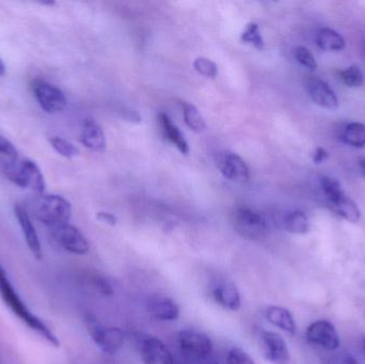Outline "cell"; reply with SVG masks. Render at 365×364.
Instances as JSON below:
<instances>
[{
    "label": "cell",
    "mask_w": 365,
    "mask_h": 364,
    "mask_svg": "<svg viewBox=\"0 0 365 364\" xmlns=\"http://www.w3.org/2000/svg\"><path fill=\"white\" fill-rule=\"evenodd\" d=\"M0 154L6 156L10 160H17V150L16 147H14L12 142L6 137L0 135Z\"/></svg>",
    "instance_id": "33"
},
{
    "label": "cell",
    "mask_w": 365,
    "mask_h": 364,
    "mask_svg": "<svg viewBox=\"0 0 365 364\" xmlns=\"http://www.w3.org/2000/svg\"><path fill=\"white\" fill-rule=\"evenodd\" d=\"M200 363H201V364H220L216 359L212 358V355L205 357V358L200 359Z\"/></svg>",
    "instance_id": "36"
},
{
    "label": "cell",
    "mask_w": 365,
    "mask_h": 364,
    "mask_svg": "<svg viewBox=\"0 0 365 364\" xmlns=\"http://www.w3.org/2000/svg\"><path fill=\"white\" fill-rule=\"evenodd\" d=\"M180 104L182 106V115H184V121L186 125L195 132H202L205 130V121H204V118L202 117L197 107L193 106L191 103L186 102V100H180Z\"/></svg>",
    "instance_id": "23"
},
{
    "label": "cell",
    "mask_w": 365,
    "mask_h": 364,
    "mask_svg": "<svg viewBox=\"0 0 365 364\" xmlns=\"http://www.w3.org/2000/svg\"><path fill=\"white\" fill-rule=\"evenodd\" d=\"M158 123H160L163 136H164L169 142L173 143L182 154L188 155V143H187L186 139L182 136L181 130L178 128L175 124L173 123L170 118L165 115V113H160V115H158Z\"/></svg>",
    "instance_id": "18"
},
{
    "label": "cell",
    "mask_w": 365,
    "mask_h": 364,
    "mask_svg": "<svg viewBox=\"0 0 365 364\" xmlns=\"http://www.w3.org/2000/svg\"><path fill=\"white\" fill-rule=\"evenodd\" d=\"M339 76H340L341 80L349 88L361 87L362 83H364L362 71L360 70L359 66H355V64L341 71L339 73Z\"/></svg>",
    "instance_id": "28"
},
{
    "label": "cell",
    "mask_w": 365,
    "mask_h": 364,
    "mask_svg": "<svg viewBox=\"0 0 365 364\" xmlns=\"http://www.w3.org/2000/svg\"><path fill=\"white\" fill-rule=\"evenodd\" d=\"M86 326L96 345L105 354H117L124 345V335L117 327H105L93 316H87Z\"/></svg>",
    "instance_id": "4"
},
{
    "label": "cell",
    "mask_w": 365,
    "mask_h": 364,
    "mask_svg": "<svg viewBox=\"0 0 365 364\" xmlns=\"http://www.w3.org/2000/svg\"><path fill=\"white\" fill-rule=\"evenodd\" d=\"M49 142L57 153L68 160L76 157L79 154V150L72 142L61 137H51Z\"/></svg>",
    "instance_id": "27"
},
{
    "label": "cell",
    "mask_w": 365,
    "mask_h": 364,
    "mask_svg": "<svg viewBox=\"0 0 365 364\" xmlns=\"http://www.w3.org/2000/svg\"><path fill=\"white\" fill-rule=\"evenodd\" d=\"M233 227L236 232L244 239L257 241L268 232L265 218L249 207H238L233 213Z\"/></svg>",
    "instance_id": "5"
},
{
    "label": "cell",
    "mask_w": 365,
    "mask_h": 364,
    "mask_svg": "<svg viewBox=\"0 0 365 364\" xmlns=\"http://www.w3.org/2000/svg\"><path fill=\"white\" fill-rule=\"evenodd\" d=\"M328 157H329V153H328L327 150L322 147H317L312 154L313 162L317 165L323 164L324 162L328 160Z\"/></svg>",
    "instance_id": "34"
},
{
    "label": "cell",
    "mask_w": 365,
    "mask_h": 364,
    "mask_svg": "<svg viewBox=\"0 0 365 364\" xmlns=\"http://www.w3.org/2000/svg\"><path fill=\"white\" fill-rule=\"evenodd\" d=\"M227 364H255L253 359L245 350L233 348L227 356Z\"/></svg>",
    "instance_id": "31"
},
{
    "label": "cell",
    "mask_w": 365,
    "mask_h": 364,
    "mask_svg": "<svg viewBox=\"0 0 365 364\" xmlns=\"http://www.w3.org/2000/svg\"><path fill=\"white\" fill-rule=\"evenodd\" d=\"M139 350L145 364H175L167 346L152 336H147L141 340Z\"/></svg>",
    "instance_id": "13"
},
{
    "label": "cell",
    "mask_w": 365,
    "mask_h": 364,
    "mask_svg": "<svg viewBox=\"0 0 365 364\" xmlns=\"http://www.w3.org/2000/svg\"><path fill=\"white\" fill-rule=\"evenodd\" d=\"M329 207L336 215L340 216L347 222H353V224L359 222L360 218H361V212H360L359 207L346 194L334 204L329 205Z\"/></svg>",
    "instance_id": "22"
},
{
    "label": "cell",
    "mask_w": 365,
    "mask_h": 364,
    "mask_svg": "<svg viewBox=\"0 0 365 364\" xmlns=\"http://www.w3.org/2000/svg\"><path fill=\"white\" fill-rule=\"evenodd\" d=\"M14 212L28 248H29L32 254L36 256V260H41L42 259V247H41L38 233H36V228H34L31 218H30V214L28 213L27 209L21 204L15 205Z\"/></svg>",
    "instance_id": "14"
},
{
    "label": "cell",
    "mask_w": 365,
    "mask_h": 364,
    "mask_svg": "<svg viewBox=\"0 0 365 364\" xmlns=\"http://www.w3.org/2000/svg\"><path fill=\"white\" fill-rule=\"evenodd\" d=\"M4 175L9 181L23 189H30L34 194H43L45 180L36 162L30 160H10L4 166Z\"/></svg>",
    "instance_id": "3"
},
{
    "label": "cell",
    "mask_w": 365,
    "mask_h": 364,
    "mask_svg": "<svg viewBox=\"0 0 365 364\" xmlns=\"http://www.w3.org/2000/svg\"><path fill=\"white\" fill-rule=\"evenodd\" d=\"M321 184L322 189H323L324 194L327 199L328 204H334L336 201L340 200L343 196H345L342 186H341L338 180L334 179V177H325L322 179Z\"/></svg>",
    "instance_id": "25"
},
{
    "label": "cell",
    "mask_w": 365,
    "mask_h": 364,
    "mask_svg": "<svg viewBox=\"0 0 365 364\" xmlns=\"http://www.w3.org/2000/svg\"><path fill=\"white\" fill-rule=\"evenodd\" d=\"M178 341L182 352L195 357L199 360L212 355V340L204 333L195 331H182L179 333Z\"/></svg>",
    "instance_id": "11"
},
{
    "label": "cell",
    "mask_w": 365,
    "mask_h": 364,
    "mask_svg": "<svg viewBox=\"0 0 365 364\" xmlns=\"http://www.w3.org/2000/svg\"><path fill=\"white\" fill-rule=\"evenodd\" d=\"M266 318L274 327H278L281 331H285L289 335H295V320H294L291 312L285 308L272 306L266 310Z\"/></svg>",
    "instance_id": "19"
},
{
    "label": "cell",
    "mask_w": 365,
    "mask_h": 364,
    "mask_svg": "<svg viewBox=\"0 0 365 364\" xmlns=\"http://www.w3.org/2000/svg\"><path fill=\"white\" fill-rule=\"evenodd\" d=\"M240 38H242V42L253 45L259 51H262L265 46L261 30H259V25L257 23H249L242 31Z\"/></svg>",
    "instance_id": "26"
},
{
    "label": "cell",
    "mask_w": 365,
    "mask_h": 364,
    "mask_svg": "<svg viewBox=\"0 0 365 364\" xmlns=\"http://www.w3.org/2000/svg\"><path fill=\"white\" fill-rule=\"evenodd\" d=\"M6 74V66H4V61L0 59V76H4Z\"/></svg>",
    "instance_id": "38"
},
{
    "label": "cell",
    "mask_w": 365,
    "mask_h": 364,
    "mask_svg": "<svg viewBox=\"0 0 365 364\" xmlns=\"http://www.w3.org/2000/svg\"><path fill=\"white\" fill-rule=\"evenodd\" d=\"M32 91L41 108L47 113H61L66 107V98L63 92L42 79H36L32 83Z\"/></svg>",
    "instance_id": "7"
},
{
    "label": "cell",
    "mask_w": 365,
    "mask_h": 364,
    "mask_svg": "<svg viewBox=\"0 0 365 364\" xmlns=\"http://www.w3.org/2000/svg\"><path fill=\"white\" fill-rule=\"evenodd\" d=\"M294 57H295L296 61L304 66L307 70L310 72H314L317 68V62L315 60L314 56L312 55L310 51L306 47L298 46L294 49Z\"/></svg>",
    "instance_id": "29"
},
{
    "label": "cell",
    "mask_w": 365,
    "mask_h": 364,
    "mask_svg": "<svg viewBox=\"0 0 365 364\" xmlns=\"http://www.w3.org/2000/svg\"><path fill=\"white\" fill-rule=\"evenodd\" d=\"M100 222H104V224H109V226H115L117 224V218L115 215L111 213H107V212H100L96 215Z\"/></svg>",
    "instance_id": "35"
},
{
    "label": "cell",
    "mask_w": 365,
    "mask_h": 364,
    "mask_svg": "<svg viewBox=\"0 0 365 364\" xmlns=\"http://www.w3.org/2000/svg\"><path fill=\"white\" fill-rule=\"evenodd\" d=\"M359 168L361 170L362 175L365 177V158H361L359 160Z\"/></svg>",
    "instance_id": "37"
},
{
    "label": "cell",
    "mask_w": 365,
    "mask_h": 364,
    "mask_svg": "<svg viewBox=\"0 0 365 364\" xmlns=\"http://www.w3.org/2000/svg\"><path fill=\"white\" fill-rule=\"evenodd\" d=\"M51 236L61 249L70 254L83 256L89 252L90 246L85 235L68 222L51 228Z\"/></svg>",
    "instance_id": "6"
},
{
    "label": "cell",
    "mask_w": 365,
    "mask_h": 364,
    "mask_svg": "<svg viewBox=\"0 0 365 364\" xmlns=\"http://www.w3.org/2000/svg\"><path fill=\"white\" fill-rule=\"evenodd\" d=\"M259 344L266 360L272 364L289 363L291 356H289L287 342L278 333L263 331L259 335Z\"/></svg>",
    "instance_id": "9"
},
{
    "label": "cell",
    "mask_w": 365,
    "mask_h": 364,
    "mask_svg": "<svg viewBox=\"0 0 365 364\" xmlns=\"http://www.w3.org/2000/svg\"><path fill=\"white\" fill-rule=\"evenodd\" d=\"M307 340L328 350H338L340 346L338 333L328 321H317L311 324L307 331Z\"/></svg>",
    "instance_id": "12"
},
{
    "label": "cell",
    "mask_w": 365,
    "mask_h": 364,
    "mask_svg": "<svg viewBox=\"0 0 365 364\" xmlns=\"http://www.w3.org/2000/svg\"><path fill=\"white\" fill-rule=\"evenodd\" d=\"M30 212L38 222L53 228L68 224L72 216V207L63 197L57 194H40L30 203Z\"/></svg>",
    "instance_id": "2"
},
{
    "label": "cell",
    "mask_w": 365,
    "mask_h": 364,
    "mask_svg": "<svg viewBox=\"0 0 365 364\" xmlns=\"http://www.w3.org/2000/svg\"><path fill=\"white\" fill-rule=\"evenodd\" d=\"M193 68L197 73L208 78H215L218 75L217 64L205 57H197L193 61Z\"/></svg>",
    "instance_id": "30"
},
{
    "label": "cell",
    "mask_w": 365,
    "mask_h": 364,
    "mask_svg": "<svg viewBox=\"0 0 365 364\" xmlns=\"http://www.w3.org/2000/svg\"><path fill=\"white\" fill-rule=\"evenodd\" d=\"M304 88L313 103L329 110H336L340 106L334 90L319 77L310 76L304 80Z\"/></svg>",
    "instance_id": "10"
},
{
    "label": "cell",
    "mask_w": 365,
    "mask_h": 364,
    "mask_svg": "<svg viewBox=\"0 0 365 364\" xmlns=\"http://www.w3.org/2000/svg\"><path fill=\"white\" fill-rule=\"evenodd\" d=\"M148 309L155 320L162 322H175L180 316L178 303L165 295H155L151 297L148 303Z\"/></svg>",
    "instance_id": "15"
},
{
    "label": "cell",
    "mask_w": 365,
    "mask_h": 364,
    "mask_svg": "<svg viewBox=\"0 0 365 364\" xmlns=\"http://www.w3.org/2000/svg\"><path fill=\"white\" fill-rule=\"evenodd\" d=\"M0 297L13 314L16 316L21 322L25 323L31 331H36L51 345L59 348L60 341L55 333L45 325L42 320L32 314L27 306L21 301L9 280L8 274L4 271L1 263H0Z\"/></svg>",
    "instance_id": "1"
},
{
    "label": "cell",
    "mask_w": 365,
    "mask_h": 364,
    "mask_svg": "<svg viewBox=\"0 0 365 364\" xmlns=\"http://www.w3.org/2000/svg\"><path fill=\"white\" fill-rule=\"evenodd\" d=\"M210 296L217 305L221 306L230 311H237L242 306V299L235 284L222 281L215 284Z\"/></svg>",
    "instance_id": "16"
},
{
    "label": "cell",
    "mask_w": 365,
    "mask_h": 364,
    "mask_svg": "<svg viewBox=\"0 0 365 364\" xmlns=\"http://www.w3.org/2000/svg\"><path fill=\"white\" fill-rule=\"evenodd\" d=\"M0 364H2V363H1V360H0Z\"/></svg>",
    "instance_id": "40"
},
{
    "label": "cell",
    "mask_w": 365,
    "mask_h": 364,
    "mask_svg": "<svg viewBox=\"0 0 365 364\" xmlns=\"http://www.w3.org/2000/svg\"><path fill=\"white\" fill-rule=\"evenodd\" d=\"M339 137L341 140L351 147L364 149L365 147V124L359 123V122L344 124L341 128Z\"/></svg>",
    "instance_id": "21"
},
{
    "label": "cell",
    "mask_w": 365,
    "mask_h": 364,
    "mask_svg": "<svg viewBox=\"0 0 365 364\" xmlns=\"http://www.w3.org/2000/svg\"><path fill=\"white\" fill-rule=\"evenodd\" d=\"M81 141L87 149L93 152H104L106 149V137L104 130L93 120L83 121Z\"/></svg>",
    "instance_id": "17"
},
{
    "label": "cell",
    "mask_w": 365,
    "mask_h": 364,
    "mask_svg": "<svg viewBox=\"0 0 365 364\" xmlns=\"http://www.w3.org/2000/svg\"><path fill=\"white\" fill-rule=\"evenodd\" d=\"M315 43L319 48L327 51H339L345 48V38L336 30L321 28L315 34Z\"/></svg>",
    "instance_id": "20"
},
{
    "label": "cell",
    "mask_w": 365,
    "mask_h": 364,
    "mask_svg": "<svg viewBox=\"0 0 365 364\" xmlns=\"http://www.w3.org/2000/svg\"><path fill=\"white\" fill-rule=\"evenodd\" d=\"M217 168L230 181L245 182L249 179V168L245 160L231 151H221L216 156Z\"/></svg>",
    "instance_id": "8"
},
{
    "label": "cell",
    "mask_w": 365,
    "mask_h": 364,
    "mask_svg": "<svg viewBox=\"0 0 365 364\" xmlns=\"http://www.w3.org/2000/svg\"><path fill=\"white\" fill-rule=\"evenodd\" d=\"M284 228L293 234H307L310 230V222L302 211H293L284 217Z\"/></svg>",
    "instance_id": "24"
},
{
    "label": "cell",
    "mask_w": 365,
    "mask_h": 364,
    "mask_svg": "<svg viewBox=\"0 0 365 364\" xmlns=\"http://www.w3.org/2000/svg\"><path fill=\"white\" fill-rule=\"evenodd\" d=\"M364 354H365V339H364Z\"/></svg>",
    "instance_id": "39"
},
{
    "label": "cell",
    "mask_w": 365,
    "mask_h": 364,
    "mask_svg": "<svg viewBox=\"0 0 365 364\" xmlns=\"http://www.w3.org/2000/svg\"><path fill=\"white\" fill-rule=\"evenodd\" d=\"M93 286L102 296L110 297L115 294L113 284L105 277H96L93 279Z\"/></svg>",
    "instance_id": "32"
}]
</instances>
